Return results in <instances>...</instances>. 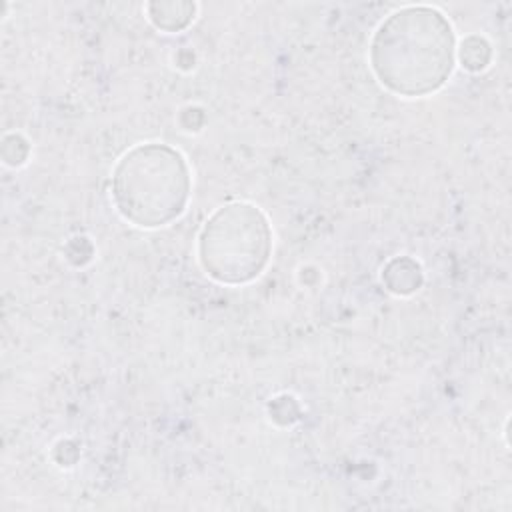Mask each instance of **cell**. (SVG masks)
I'll return each mask as SVG.
<instances>
[{"instance_id":"obj_3","label":"cell","mask_w":512,"mask_h":512,"mask_svg":"<svg viewBox=\"0 0 512 512\" xmlns=\"http://www.w3.org/2000/svg\"><path fill=\"white\" fill-rule=\"evenodd\" d=\"M272 254V230L260 208L232 202L218 208L198 238L204 272L222 284H246L262 274Z\"/></svg>"},{"instance_id":"obj_2","label":"cell","mask_w":512,"mask_h":512,"mask_svg":"<svg viewBox=\"0 0 512 512\" xmlns=\"http://www.w3.org/2000/svg\"><path fill=\"white\" fill-rule=\"evenodd\" d=\"M190 170L168 144H140L128 150L112 172V200L124 220L156 228L176 220L190 196Z\"/></svg>"},{"instance_id":"obj_1","label":"cell","mask_w":512,"mask_h":512,"mask_svg":"<svg viewBox=\"0 0 512 512\" xmlns=\"http://www.w3.org/2000/svg\"><path fill=\"white\" fill-rule=\"evenodd\" d=\"M454 50V30L442 12L408 6L390 14L374 32L370 66L390 92L426 96L446 84Z\"/></svg>"},{"instance_id":"obj_6","label":"cell","mask_w":512,"mask_h":512,"mask_svg":"<svg viewBox=\"0 0 512 512\" xmlns=\"http://www.w3.org/2000/svg\"><path fill=\"white\" fill-rule=\"evenodd\" d=\"M492 58V50H490V44L480 38V36H470L462 42V48H460V62L464 68L468 70H482L488 66Z\"/></svg>"},{"instance_id":"obj_5","label":"cell","mask_w":512,"mask_h":512,"mask_svg":"<svg viewBox=\"0 0 512 512\" xmlns=\"http://www.w3.org/2000/svg\"><path fill=\"white\" fill-rule=\"evenodd\" d=\"M196 6L190 2H152L148 4L150 20L156 28L166 32H178L186 28L194 18Z\"/></svg>"},{"instance_id":"obj_4","label":"cell","mask_w":512,"mask_h":512,"mask_svg":"<svg viewBox=\"0 0 512 512\" xmlns=\"http://www.w3.org/2000/svg\"><path fill=\"white\" fill-rule=\"evenodd\" d=\"M382 280L390 292L410 294V292L418 290V286L422 284V270H420L418 262H414L408 256H402V258H394L386 264V268L382 272Z\"/></svg>"}]
</instances>
